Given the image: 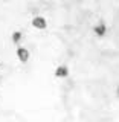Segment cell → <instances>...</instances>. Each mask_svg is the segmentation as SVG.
Here are the masks:
<instances>
[{
	"label": "cell",
	"instance_id": "obj_1",
	"mask_svg": "<svg viewBox=\"0 0 119 122\" xmlns=\"http://www.w3.org/2000/svg\"><path fill=\"white\" fill-rule=\"evenodd\" d=\"M32 26L38 30H43V29L47 28V20H46L43 15H35L32 18Z\"/></svg>",
	"mask_w": 119,
	"mask_h": 122
},
{
	"label": "cell",
	"instance_id": "obj_2",
	"mask_svg": "<svg viewBox=\"0 0 119 122\" xmlns=\"http://www.w3.org/2000/svg\"><path fill=\"white\" fill-rule=\"evenodd\" d=\"M17 58H18L20 63H28L29 58H31L29 49H26L25 46H18L17 47Z\"/></svg>",
	"mask_w": 119,
	"mask_h": 122
},
{
	"label": "cell",
	"instance_id": "obj_3",
	"mask_svg": "<svg viewBox=\"0 0 119 122\" xmlns=\"http://www.w3.org/2000/svg\"><path fill=\"white\" fill-rule=\"evenodd\" d=\"M93 32L96 34V37L99 38H102L107 34V25H105V21H98L96 25H95V28H93Z\"/></svg>",
	"mask_w": 119,
	"mask_h": 122
},
{
	"label": "cell",
	"instance_id": "obj_4",
	"mask_svg": "<svg viewBox=\"0 0 119 122\" xmlns=\"http://www.w3.org/2000/svg\"><path fill=\"white\" fill-rule=\"evenodd\" d=\"M53 75H55V78H67L69 76V67L66 64H60V66L55 69Z\"/></svg>",
	"mask_w": 119,
	"mask_h": 122
},
{
	"label": "cell",
	"instance_id": "obj_5",
	"mask_svg": "<svg viewBox=\"0 0 119 122\" xmlns=\"http://www.w3.org/2000/svg\"><path fill=\"white\" fill-rule=\"evenodd\" d=\"M21 38H23V34L20 32V30H14L12 35H11V41H12L14 44H20Z\"/></svg>",
	"mask_w": 119,
	"mask_h": 122
},
{
	"label": "cell",
	"instance_id": "obj_6",
	"mask_svg": "<svg viewBox=\"0 0 119 122\" xmlns=\"http://www.w3.org/2000/svg\"><path fill=\"white\" fill-rule=\"evenodd\" d=\"M116 96L119 98V86H118V89H116Z\"/></svg>",
	"mask_w": 119,
	"mask_h": 122
},
{
	"label": "cell",
	"instance_id": "obj_7",
	"mask_svg": "<svg viewBox=\"0 0 119 122\" xmlns=\"http://www.w3.org/2000/svg\"><path fill=\"white\" fill-rule=\"evenodd\" d=\"M0 67H2V61H0Z\"/></svg>",
	"mask_w": 119,
	"mask_h": 122
},
{
	"label": "cell",
	"instance_id": "obj_8",
	"mask_svg": "<svg viewBox=\"0 0 119 122\" xmlns=\"http://www.w3.org/2000/svg\"><path fill=\"white\" fill-rule=\"evenodd\" d=\"M0 81H2V78H0Z\"/></svg>",
	"mask_w": 119,
	"mask_h": 122
}]
</instances>
